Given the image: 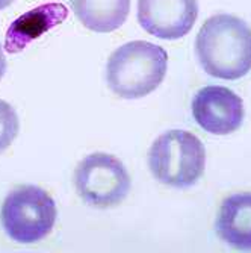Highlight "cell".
Instances as JSON below:
<instances>
[{
	"label": "cell",
	"instance_id": "obj_4",
	"mask_svg": "<svg viewBox=\"0 0 251 253\" xmlns=\"http://www.w3.org/2000/svg\"><path fill=\"white\" fill-rule=\"evenodd\" d=\"M56 215L55 200L47 191L35 185H20L6 196L0 221L11 240L32 244L53 231Z\"/></svg>",
	"mask_w": 251,
	"mask_h": 253
},
{
	"label": "cell",
	"instance_id": "obj_8",
	"mask_svg": "<svg viewBox=\"0 0 251 253\" xmlns=\"http://www.w3.org/2000/svg\"><path fill=\"white\" fill-rule=\"evenodd\" d=\"M67 17L68 9L62 3H45L28 11L14 20L9 26L6 32L5 50L8 53H20L34 40L61 25Z\"/></svg>",
	"mask_w": 251,
	"mask_h": 253
},
{
	"label": "cell",
	"instance_id": "obj_3",
	"mask_svg": "<svg viewBox=\"0 0 251 253\" xmlns=\"http://www.w3.org/2000/svg\"><path fill=\"white\" fill-rule=\"evenodd\" d=\"M148 167L153 176L165 185L188 188L197 183L204 173L206 149L188 130H167L151 144Z\"/></svg>",
	"mask_w": 251,
	"mask_h": 253
},
{
	"label": "cell",
	"instance_id": "obj_13",
	"mask_svg": "<svg viewBox=\"0 0 251 253\" xmlns=\"http://www.w3.org/2000/svg\"><path fill=\"white\" fill-rule=\"evenodd\" d=\"M12 2H14V0H0V11L5 9V8H8Z\"/></svg>",
	"mask_w": 251,
	"mask_h": 253
},
{
	"label": "cell",
	"instance_id": "obj_2",
	"mask_svg": "<svg viewBox=\"0 0 251 253\" xmlns=\"http://www.w3.org/2000/svg\"><path fill=\"white\" fill-rule=\"evenodd\" d=\"M168 55L161 45L148 41H130L113 52L106 64V81L121 99H141L162 84Z\"/></svg>",
	"mask_w": 251,
	"mask_h": 253
},
{
	"label": "cell",
	"instance_id": "obj_6",
	"mask_svg": "<svg viewBox=\"0 0 251 253\" xmlns=\"http://www.w3.org/2000/svg\"><path fill=\"white\" fill-rule=\"evenodd\" d=\"M192 116L204 130L214 135H229L244 122V103L225 86H204L192 100Z\"/></svg>",
	"mask_w": 251,
	"mask_h": 253
},
{
	"label": "cell",
	"instance_id": "obj_5",
	"mask_svg": "<svg viewBox=\"0 0 251 253\" xmlns=\"http://www.w3.org/2000/svg\"><path fill=\"white\" fill-rule=\"evenodd\" d=\"M74 188L89 206L113 208L129 194L132 180L121 161L110 153L96 152L85 156L74 170Z\"/></svg>",
	"mask_w": 251,
	"mask_h": 253
},
{
	"label": "cell",
	"instance_id": "obj_12",
	"mask_svg": "<svg viewBox=\"0 0 251 253\" xmlns=\"http://www.w3.org/2000/svg\"><path fill=\"white\" fill-rule=\"evenodd\" d=\"M5 72H6V59H5L3 47H2V44H0V79L3 78Z\"/></svg>",
	"mask_w": 251,
	"mask_h": 253
},
{
	"label": "cell",
	"instance_id": "obj_1",
	"mask_svg": "<svg viewBox=\"0 0 251 253\" xmlns=\"http://www.w3.org/2000/svg\"><path fill=\"white\" fill-rule=\"evenodd\" d=\"M195 50L204 72L218 79L235 81L251 70V28L230 14H216L204 21Z\"/></svg>",
	"mask_w": 251,
	"mask_h": 253
},
{
	"label": "cell",
	"instance_id": "obj_10",
	"mask_svg": "<svg viewBox=\"0 0 251 253\" xmlns=\"http://www.w3.org/2000/svg\"><path fill=\"white\" fill-rule=\"evenodd\" d=\"M82 25L99 34L120 29L129 15L130 0H70Z\"/></svg>",
	"mask_w": 251,
	"mask_h": 253
},
{
	"label": "cell",
	"instance_id": "obj_9",
	"mask_svg": "<svg viewBox=\"0 0 251 253\" xmlns=\"http://www.w3.org/2000/svg\"><path fill=\"white\" fill-rule=\"evenodd\" d=\"M216 231L230 247L251 250V193L232 194L222 202Z\"/></svg>",
	"mask_w": 251,
	"mask_h": 253
},
{
	"label": "cell",
	"instance_id": "obj_7",
	"mask_svg": "<svg viewBox=\"0 0 251 253\" xmlns=\"http://www.w3.org/2000/svg\"><path fill=\"white\" fill-rule=\"evenodd\" d=\"M197 15V0H138L140 25L161 40H179L189 34Z\"/></svg>",
	"mask_w": 251,
	"mask_h": 253
},
{
	"label": "cell",
	"instance_id": "obj_11",
	"mask_svg": "<svg viewBox=\"0 0 251 253\" xmlns=\"http://www.w3.org/2000/svg\"><path fill=\"white\" fill-rule=\"evenodd\" d=\"M20 129L15 109L0 99V153H3L17 138Z\"/></svg>",
	"mask_w": 251,
	"mask_h": 253
}]
</instances>
